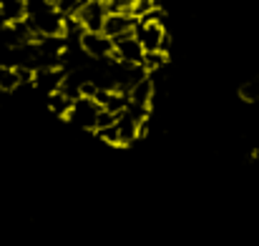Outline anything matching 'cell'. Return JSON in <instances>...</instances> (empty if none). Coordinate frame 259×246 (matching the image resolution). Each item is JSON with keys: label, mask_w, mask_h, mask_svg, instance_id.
Instances as JSON below:
<instances>
[{"label": "cell", "mask_w": 259, "mask_h": 246, "mask_svg": "<svg viewBox=\"0 0 259 246\" xmlns=\"http://www.w3.org/2000/svg\"><path fill=\"white\" fill-rule=\"evenodd\" d=\"M81 3H83V0H56V8H58L63 15H73Z\"/></svg>", "instance_id": "cell-16"}, {"label": "cell", "mask_w": 259, "mask_h": 246, "mask_svg": "<svg viewBox=\"0 0 259 246\" xmlns=\"http://www.w3.org/2000/svg\"><path fill=\"white\" fill-rule=\"evenodd\" d=\"M63 81H66V71L61 66H48V68H35L33 71V83L30 85H35L38 90L51 95V93L61 90Z\"/></svg>", "instance_id": "cell-7"}, {"label": "cell", "mask_w": 259, "mask_h": 246, "mask_svg": "<svg viewBox=\"0 0 259 246\" xmlns=\"http://www.w3.org/2000/svg\"><path fill=\"white\" fill-rule=\"evenodd\" d=\"M96 136L108 143V146H118V131H116V123L113 126H106V128H96Z\"/></svg>", "instance_id": "cell-14"}, {"label": "cell", "mask_w": 259, "mask_h": 246, "mask_svg": "<svg viewBox=\"0 0 259 246\" xmlns=\"http://www.w3.org/2000/svg\"><path fill=\"white\" fill-rule=\"evenodd\" d=\"M106 15H108V5L103 0H83L73 13V23L81 30H103Z\"/></svg>", "instance_id": "cell-2"}, {"label": "cell", "mask_w": 259, "mask_h": 246, "mask_svg": "<svg viewBox=\"0 0 259 246\" xmlns=\"http://www.w3.org/2000/svg\"><path fill=\"white\" fill-rule=\"evenodd\" d=\"M78 45L93 61H108L111 53H113V40L106 33H101V30H81Z\"/></svg>", "instance_id": "cell-4"}, {"label": "cell", "mask_w": 259, "mask_h": 246, "mask_svg": "<svg viewBox=\"0 0 259 246\" xmlns=\"http://www.w3.org/2000/svg\"><path fill=\"white\" fill-rule=\"evenodd\" d=\"M141 56H144V48L139 45V40L134 38V33L113 40V53H111V58H113L116 63L139 66V63H141Z\"/></svg>", "instance_id": "cell-6"}, {"label": "cell", "mask_w": 259, "mask_h": 246, "mask_svg": "<svg viewBox=\"0 0 259 246\" xmlns=\"http://www.w3.org/2000/svg\"><path fill=\"white\" fill-rule=\"evenodd\" d=\"M154 93H156V83L151 76H144L134 83L128 90H126V98L131 106H141V108H151L154 103Z\"/></svg>", "instance_id": "cell-8"}, {"label": "cell", "mask_w": 259, "mask_h": 246, "mask_svg": "<svg viewBox=\"0 0 259 246\" xmlns=\"http://www.w3.org/2000/svg\"><path fill=\"white\" fill-rule=\"evenodd\" d=\"M239 98L244 101V103H259V76L254 78H249V81H244L239 85Z\"/></svg>", "instance_id": "cell-13"}, {"label": "cell", "mask_w": 259, "mask_h": 246, "mask_svg": "<svg viewBox=\"0 0 259 246\" xmlns=\"http://www.w3.org/2000/svg\"><path fill=\"white\" fill-rule=\"evenodd\" d=\"M0 20L3 23H20L25 20V0H8L0 5Z\"/></svg>", "instance_id": "cell-10"}, {"label": "cell", "mask_w": 259, "mask_h": 246, "mask_svg": "<svg viewBox=\"0 0 259 246\" xmlns=\"http://www.w3.org/2000/svg\"><path fill=\"white\" fill-rule=\"evenodd\" d=\"M98 111H101V106L93 98L78 95V98H73V103H71V108L66 113V121H71L73 126H78L83 131H96V116H98Z\"/></svg>", "instance_id": "cell-3"}, {"label": "cell", "mask_w": 259, "mask_h": 246, "mask_svg": "<svg viewBox=\"0 0 259 246\" xmlns=\"http://www.w3.org/2000/svg\"><path fill=\"white\" fill-rule=\"evenodd\" d=\"M134 38L139 40V45L144 51H166L169 45V35H166V25H164V15L154 8L146 15H141L134 25Z\"/></svg>", "instance_id": "cell-1"}, {"label": "cell", "mask_w": 259, "mask_h": 246, "mask_svg": "<svg viewBox=\"0 0 259 246\" xmlns=\"http://www.w3.org/2000/svg\"><path fill=\"white\" fill-rule=\"evenodd\" d=\"M113 123H116V113L101 108L98 116H96V128H106V126H113Z\"/></svg>", "instance_id": "cell-15"}, {"label": "cell", "mask_w": 259, "mask_h": 246, "mask_svg": "<svg viewBox=\"0 0 259 246\" xmlns=\"http://www.w3.org/2000/svg\"><path fill=\"white\" fill-rule=\"evenodd\" d=\"M20 88V73L18 66H8L0 63V93H13Z\"/></svg>", "instance_id": "cell-11"}, {"label": "cell", "mask_w": 259, "mask_h": 246, "mask_svg": "<svg viewBox=\"0 0 259 246\" xmlns=\"http://www.w3.org/2000/svg\"><path fill=\"white\" fill-rule=\"evenodd\" d=\"M139 66L146 71V76H154V73H159L169 66V53L166 51H144Z\"/></svg>", "instance_id": "cell-9"}, {"label": "cell", "mask_w": 259, "mask_h": 246, "mask_svg": "<svg viewBox=\"0 0 259 246\" xmlns=\"http://www.w3.org/2000/svg\"><path fill=\"white\" fill-rule=\"evenodd\" d=\"M136 15H131L128 10H108L106 20H103V30L111 40L116 38H123V35H131L134 33V25H136Z\"/></svg>", "instance_id": "cell-5"}, {"label": "cell", "mask_w": 259, "mask_h": 246, "mask_svg": "<svg viewBox=\"0 0 259 246\" xmlns=\"http://www.w3.org/2000/svg\"><path fill=\"white\" fill-rule=\"evenodd\" d=\"M71 103H73V98H68L63 90H56V93H51V98H48V108H51L56 116H61V118H66Z\"/></svg>", "instance_id": "cell-12"}]
</instances>
